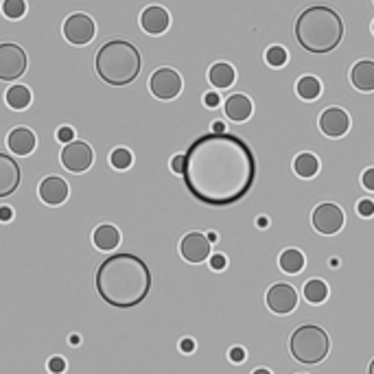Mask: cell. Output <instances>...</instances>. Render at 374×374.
Masks as SVG:
<instances>
[{
	"label": "cell",
	"mask_w": 374,
	"mask_h": 374,
	"mask_svg": "<svg viewBox=\"0 0 374 374\" xmlns=\"http://www.w3.org/2000/svg\"><path fill=\"white\" fill-rule=\"evenodd\" d=\"M182 177L197 202L232 206L256 180V158L250 144L234 134H204L186 149Z\"/></svg>",
	"instance_id": "1"
},
{
	"label": "cell",
	"mask_w": 374,
	"mask_h": 374,
	"mask_svg": "<svg viewBox=\"0 0 374 374\" xmlns=\"http://www.w3.org/2000/svg\"><path fill=\"white\" fill-rule=\"evenodd\" d=\"M96 291L110 306H138L151 291V271L136 254H114L96 269Z\"/></svg>",
	"instance_id": "2"
},
{
	"label": "cell",
	"mask_w": 374,
	"mask_h": 374,
	"mask_svg": "<svg viewBox=\"0 0 374 374\" xmlns=\"http://www.w3.org/2000/svg\"><path fill=\"white\" fill-rule=\"evenodd\" d=\"M296 40L308 53H331L344 40V20L331 7H306L296 20Z\"/></svg>",
	"instance_id": "3"
},
{
	"label": "cell",
	"mask_w": 374,
	"mask_h": 374,
	"mask_svg": "<svg viewBox=\"0 0 374 374\" xmlns=\"http://www.w3.org/2000/svg\"><path fill=\"white\" fill-rule=\"evenodd\" d=\"M140 51L125 40L105 42L94 59V68L107 86H129L140 75Z\"/></svg>",
	"instance_id": "4"
},
{
	"label": "cell",
	"mask_w": 374,
	"mask_h": 374,
	"mask_svg": "<svg viewBox=\"0 0 374 374\" xmlns=\"http://www.w3.org/2000/svg\"><path fill=\"white\" fill-rule=\"evenodd\" d=\"M289 350L296 361L315 366L327 359V354L331 350V339L327 331L315 327V324H304V327L296 329L294 335H291Z\"/></svg>",
	"instance_id": "5"
},
{
	"label": "cell",
	"mask_w": 374,
	"mask_h": 374,
	"mask_svg": "<svg viewBox=\"0 0 374 374\" xmlns=\"http://www.w3.org/2000/svg\"><path fill=\"white\" fill-rule=\"evenodd\" d=\"M27 53L18 44H0V81H15L27 73Z\"/></svg>",
	"instance_id": "6"
},
{
	"label": "cell",
	"mask_w": 374,
	"mask_h": 374,
	"mask_svg": "<svg viewBox=\"0 0 374 374\" xmlns=\"http://www.w3.org/2000/svg\"><path fill=\"white\" fill-rule=\"evenodd\" d=\"M61 33L66 38L70 44L75 46H86L94 40L96 36V27H94V20L86 13H73L66 18L61 27Z\"/></svg>",
	"instance_id": "7"
},
{
	"label": "cell",
	"mask_w": 374,
	"mask_h": 374,
	"mask_svg": "<svg viewBox=\"0 0 374 374\" xmlns=\"http://www.w3.org/2000/svg\"><path fill=\"white\" fill-rule=\"evenodd\" d=\"M344 221H346V215L344 210H341L337 204H320L315 210H313V217H311V223L315 227V232L320 234H337L341 227H344Z\"/></svg>",
	"instance_id": "8"
},
{
	"label": "cell",
	"mask_w": 374,
	"mask_h": 374,
	"mask_svg": "<svg viewBox=\"0 0 374 374\" xmlns=\"http://www.w3.org/2000/svg\"><path fill=\"white\" fill-rule=\"evenodd\" d=\"M149 90L156 99L171 101L182 92V77L173 68H158L149 79Z\"/></svg>",
	"instance_id": "9"
},
{
	"label": "cell",
	"mask_w": 374,
	"mask_h": 374,
	"mask_svg": "<svg viewBox=\"0 0 374 374\" xmlns=\"http://www.w3.org/2000/svg\"><path fill=\"white\" fill-rule=\"evenodd\" d=\"M267 308L276 315H289L298 306V291L287 283H276L265 296Z\"/></svg>",
	"instance_id": "10"
},
{
	"label": "cell",
	"mask_w": 374,
	"mask_h": 374,
	"mask_svg": "<svg viewBox=\"0 0 374 374\" xmlns=\"http://www.w3.org/2000/svg\"><path fill=\"white\" fill-rule=\"evenodd\" d=\"M94 162V154L88 142L73 140L61 149V165L73 173H86Z\"/></svg>",
	"instance_id": "11"
},
{
	"label": "cell",
	"mask_w": 374,
	"mask_h": 374,
	"mask_svg": "<svg viewBox=\"0 0 374 374\" xmlns=\"http://www.w3.org/2000/svg\"><path fill=\"white\" fill-rule=\"evenodd\" d=\"M180 254L186 263L200 265L210 258V241L202 232H188L180 243Z\"/></svg>",
	"instance_id": "12"
},
{
	"label": "cell",
	"mask_w": 374,
	"mask_h": 374,
	"mask_svg": "<svg viewBox=\"0 0 374 374\" xmlns=\"http://www.w3.org/2000/svg\"><path fill=\"white\" fill-rule=\"evenodd\" d=\"M320 129H322V134H327L329 138H341V136H346L350 129V117L341 107H329V110H324L320 117Z\"/></svg>",
	"instance_id": "13"
},
{
	"label": "cell",
	"mask_w": 374,
	"mask_h": 374,
	"mask_svg": "<svg viewBox=\"0 0 374 374\" xmlns=\"http://www.w3.org/2000/svg\"><path fill=\"white\" fill-rule=\"evenodd\" d=\"M38 193H40V200L44 204L59 206V204H63V202L68 200L70 188H68L66 180H61V177H57V175H48V177H44V180L40 182Z\"/></svg>",
	"instance_id": "14"
},
{
	"label": "cell",
	"mask_w": 374,
	"mask_h": 374,
	"mask_svg": "<svg viewBox=\"0 0 374 374\" xmlns=\"http://www.w3.org/2000/svg\"><path fill=\"white\" fill-rule=\"evenodd\" d=\"M20 186V167L11 156L0 154V200L9 197Z\"/></svg>",
	"instance_id": "15"
},
{
	"label": "cell",
	"mask_w": 374,
	"mask_h": 374,
	"mask_svg": "<svg viewBox=\"0 0 374 374\" xmlns=\"http://www.w3.org/2000/svg\"><path fill=\"white\" fill-rule=\"evenodd\" d=\"M169 24H171V15L165 7H158V5L147 7L140 15V27L144 29V33H149V36H162L169 29Z\"/></svg>",
	"instance_id": "16"
},
{
	"label": "cell",
	"mask_w": 374,
	"mask_h": 374,
	"mask_svg": "<svg viewBox=\"0 0 374 374\" xmlns=\"http://www.w3.org/2000/svg\"><path fill=\"white\" fill-rule=\"evenodd\" d=\"M36 134L31 132L29 127H15L9 132L7 136V147L11 149V154L15 156H29V154H33L36 149Z\"/></svg>",
	"instance_id": "17"
},
{
	"label": "cell",
	"mask_w": 374,
	"mask_h": 374,
	"mask_svg": "<svg viewBox=\"0 0 374 374\" xmlns=\"http://www.w3.org/2000/svg\"><path fill=\"white\" fill-rule=\"evenodd\" d=\"M350 84L359 92H374V61H357L350 70Z\"/></svg>",
	"instance_id": "18"
},
{
	"label": "cell",
	"mask_w": 374,
	"mask_h": 374,
	"mask_svg": "<svg viewBox=\"0 0 374 374\" xmlns=\"http://www.w3.org/2000/svg\"><path fill=\"white\" fill-rule=\"evenodd\" d=\"M92 243H94V248L101 250V252L117 250V248L121 246V232H119V227H114V225H110V223L99 225V227L94 230V234H92Z\"/></svg>",
	"instance_id": "19"
},
{
	"label": "cell",
	"mask_w": 374,
	"mask_h": 374,
	"mask_svg": "<svg viewBox=\"0 0 374 374\" xmlns=\"http://www.w3.org/2000/svg\"><path fill=\"white\" fill-rule=\"evenodd\" d=\"M252 110H254V105L246 94H232L230 99L225 101V117L234 123L248 121L252 117Z\"/></svg>",
	"instance_id": "20"
},
{
	"label": "cell",
	"mask_w": 374,
	"mask_h": 374,
	"mask_svg": "<svg viewBox=\"0 0 374 374\" xmlns=\"http://www.w3.org/2000/svg\"><path fill=\"white\" fill-rule=\"evenodd\" d=\"M234 79H237L234 68L225 61L213 63L208 70V81H210V86H215V88H230L234 84Z\"/></svg>",
	"instance_id": "21"
},
{
	"label": "cell",
	"mask_w": 374,
	"mask_h": 374,
	"mask_svg": "<svg viewBox=\"0 0 374 374\" xmlns=\"http://www.w3.org/2000/svg\"><path fill=\"white\" fill-rule=\"evenodd\" d=\"M278 265L285 274H300L304 269V254L296 248H289L280 254Z\"/></svg>",
	"instance_id": "22"
},
{
	"label": "cell",
	"mask_w": 374,
	"mask_h": 374,
	"mask_svg": "<svg viewBox=\"0 0 374 374\" xmlns=\"http://www.w3.org/2000/svg\"><path fill=\"white\" fill-rule=\"evenodd\" d=\"M294 171L298 177H304V180H308V177L317 175L320 171V160L313 156V154H300L296 160H294Z\"/></svg>",
	"instance_id": "23"
},
{
	"label": "cell",
	"mask_w": 374,
	"mask_h": 374,
	"mask_svg": "<svg viewBox=\"0 0 374 374\" xmlns=\"http://www.w3.org/2000/svg\"><path fill=\"white\" fill-rule=\"evenodd\" d=\"M304 300L306 302H311V304H322L324 300L329 298V285L320 280V278H313V280H308L304 285Z\"/></svg>",
	"instance_id": "24"
},
{
	"label": "cell",
	"mask_w": 374,
	"mask_h": 374,
	"mask_svg": "<svg viewBox=\"0 0 374 374\" xmlns=\"http://www.w3.org/2000/svg\"><path fill=\"white\" fill-rule=\"evenodd\" d=\"M5 99L11 110H27L31 103V90L27 86H11Z\"/></svg>",
	"instance_id": "25"
},
{
	"label": "cell",
	"mask_w": 374,
	"mask_h": 374,
	"mask_svg": "<svg viewBox=\"0 0 374 374\" xmlns=\"http://www.w3.org/2000/svg\"><path fill=\"white\" fill-rule=\"evenodd\" d=\"M296 90H298V96H300V99H304V101H313V99H317V96L322 94V84H320V81H317L315 77L306 75V77L298 79Z\"/></svg>",
	"instance_id": "26"
},
{
	"label": "cell",
	"mask_w": 374,
	"mask_h": 374,
	"mask_svg": "<svg viewBox=\"0 0 374 374\" xmlns=\"http://www.w3.org/2000/svg\"><path fill=\"white\" fill-rule=\"evenodd\" d=\"M132 162H134V156H132V151L125 149V147H117L110 154V165L117 171L129 169V167H132Z\"/></svg>",
	"instance_id": "27"
},
{
	"label": "cell",
	"mask_w": 374,
	"mask_h": 374,
	"mask_svg": "<svg viewBox=\"0 0 374 374\" xmlns=\"http://www.w3.org/2000/svg\"><path fill=\"white\" fill-rule=\"evenodd\" d=\"M3 13L9 20H20L27 13V3L24 0H5L3 3Z\"/></svg>",
	"instance_id": "28"
},
{
	"label": "cell",
	"mask_w": 374,
	"mask_h": 374,
	"mask_svg": "<svg viewBox=\"0 0 374 374\" xmlns=\"http://www.w3.org/2000/svg\"><path fill=\"white\" fill-rule=\"evenodd\" d=\"M287 59H289V55H287V51H285L283 46H271V48H267V53H265V61L269 63V66H274V68L285 66Z\"/></svg>",
	"instance_id": "29"
},
{
	"label": "cell",
	"mask_w": 374,
	"mask_h": 374,
	"mask_svg": "<svg viewBox=\"0 0 374 374\" xmlns=\"http://www.w3.org/2000/svg\"><path fill=\"white\" fill-rule=\"evenodd\" d=\"M57 140H59V142H63V144L73 142V140H75V129H73V127H68V125L59 127V129H57Z\"/></svg>",
	"instance_id": "30"
},
{
	"label": "cell",
	"mask_w": 374,
	"mask_h": 374,
	"mask_svg": "<svg viewBox=\"0 0 374 374\" xmlns=\"http://www.w3.org/2000/svg\"><path fill=\"white\" fill-rule=\"evenodd\" d=\"M357 213L361 217H374V202L372 200H361L357 204Z\"/></svg>",
	"instance_id": "31"
},
{
	"label": "cell",
	"mask_w": 374,
	"mask_h": 374,
	"mask_svg": "<svg viewBox=\"0 0 374 374\" xmlns=\"http://www.w3.org/2000/svg\"><path fill=\"white\" fill-rule=\"evenodd\" d=\"M48 370H51V374H61L66 370V361H63L61 357H51V359H48Z\"/></svg>",
	"instance_id": "32"
},
{
	"label": "cell",
	"mask_w": 374,
	"mask_h": 374,
	"mask_svg": "<svg viewBox=\"0 0 374 374\" xmlns=\"http://www.w3.org/2000/svg\"><path fill=\"white\" fill-rule=\"evenodd\" d=\"M225 265H227V258L223 254H210V267L215 271H223Z\"/></svg>",
	"instance_id": "33"
},
{
	"label": "cell",
	"mask_w": 374,
	"mask_h": 374,
	"mask_svg": "<svg viewBox=\"0 0 374 374\" xmlns=\"http://www.w3.org/2000/svg\"><path fill=\"white\" fill-rule=\"evenodd\" d=\"M227 357H230L232 364H243V361H246V350H243L241 346H234L230 352H227Z\"/></svg>",
	"instance_id": "34"
},
{
	"label": "cell",
	"mask_w": 374,
	"mask_h": 374,
	"mask_svg": "<svg viewBox=\"0 0 374 374\" xmlns=\"http://www.w3.org/2000/svg\"><path fill=\"white\" fill-rule=\"evenodd\" d=\"M361 184H364L368 190H374V169H368V171L361 175Z\"/></svg>",
	"instance_id": "35"
},
{
	"label": "cell",
	"mask_w": 374,
	"mask_h": 374,
	"mask_svg": "<svg viewBox=\"0 0 374 374\" xmlns=\"http://www.w3.org/2000/svg\"><path fill=\"white\" fill-rule=\"evenodd\" d=\"M171 169H173V173H180V175L184 173V156L182 154L171 160Z\"/></svg>",
	"instance_id": "36"
},
{
	"label": "cell",
	"mask_w": 374,
	"mask_h": 374,
	"mask_svg": "<svg viewBox=\"0 0 374 374\" xmlns=\"http://www.w3.org/2000/svg\"><path fill=\"white\" fill-rule=\"evenodd\" d=\"M204 103H206V107H217L221 101H219V94H215V92H208L206 96H204Z\"/></svg>",
	"instance_id": "37"
},
{
	"label": "cell",
	"mask_w": 374,
	"mask_h": 374,
	"mask_svg": "<svg viewBox=\"0 0 374 374\" xmlns=\"http://www.w3.org/2000/svg\"><path fill=\"white\" fill-rule=\"evenodd\" d=\"M180 350H182V352H193V350H195V341H193L190 337L182 339V341H180Z\"/></svg>",
	"instance_id": "38"
},
{
	"label": "cell",
	"mask_w": 374,
	"mask_h": 374,
	"mask_svg": "<svg viewBox=\"0 0 374 374\" xmlns=\"http://www.w3.org/2000/svg\"><path fill=\"white\" fill-rule=\"evenodd\" d=\"M13 210L9 206H0V221H11Z\"/></svg>",
	"instance_id": "39"
},
{
	"label": "cell",
	"mask_w": 374,
	"mask_h": 374,
	"mask_svg": "<svg viewBox=\"0 0 374 374\" xmlns=\"http://www.w3.org/2000/svg\"><path fill=\"white\" fill-rule=\"evenodd\" d=\"M223 129H225L223 123H215V125H213V132H217V134H223Z\"/></svg>",
	"instance_id": "40"
},
{
	"label": "cell",
	"mask_w": 374,
	"mask_h": 374,
	"mask_svg": "<svg viewBox=\"0 0 374 374\" xmlns=\"http://www.w3.org/2000/svg\"><path fill=\"white\" fill-rule=\"evenodd\" d=\"M252 374H271V370H267V368H258V370H254Z\"/></svg>",
	"instance_id": "41"
},
{
	"label": "cell",
	"mask_w": 374,
	"mask_h": 374,
	"mask_svg": "<svg viewBox=\"0 0 374 374\" xmlns=\"http://www.w3.org/2000/svg\"><path fill=\"white\" fill-rule=\"evenodd\" d=\"M208 241L215 243V241H217V232H208Z\"/></svg>",
	"instance_id": "42"
},
{
	"label": "cell",
	"mask_w": 374,
	"mask_h": 374,
	"mask_svg": "<svg viewBox=\"0 0 374 374\" xmlns=\"http://www.w3.org/2000/svg\"><path fill=\"white\" fill-rule=\"evenodd\" d=\"M70 344H75V346L79 344V337H77V335H73V337H70Z\"/></svg>",
	"instance_id": "43"
},
{
	"label": "cell",
	"mask_w": 374,
	"mask_h": 374,
	"mask_svg": "<svg viewBox=\"0 0 374 374\" xmlns=\"http://www.w3.org/2000/svg\"><path fill=\"white\" fill-rule=\"evenodd\" d=\"M368 374H374V359L370 361V368H368Z\"/></svg>",
	"instance_id": "44"
},
{
	"label": "cell",
	"mask_w": 374,
	"mask_h": 374,
	"mask_svg": "<svg viewBox=\"0 0 374 374\" xmlns=\"http://www.w3.org/2000/svg\"><path fill=\"white\" fill-rule=\"evenodd\" d=\"M372 31H374V24H372Z\"/></svg>",
	"instance_id": "45"
}]
</instances>
